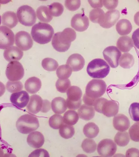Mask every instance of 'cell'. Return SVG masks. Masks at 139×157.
<instances>
[{"mask_svg":"<svg viewBox=\"0 0 139 157\" xmlns=\"http://www.w3.org/2000/svg\"><path fill=\"white\" fill-rule=\"evenodd\" d=\"M77 34L73 29L66 28L62 32L56 33L52 40V44L58 52H65L70 48L71 42L75 40Z\"/></svg>","mask_w":139,"mask_h":157,"instance_id":"cell-1","label":"cell"},{"mask_svg":"<svg viewBox=\"0 0 139 157\" xmlns=\"http://www.w3.org/2000/svg\"><path fill=\"white\" fill-rule=\"evenodd\" d=\"M54 34L52 26L46 23L39 22L32 26L31 35L36 42L41 44L51 42Z\"/></svg>","mask_w":139,"mask_h":157,"instance_id":"cell-2","label":"cell"},{"mask_svg":"<svg viewBox=\"0 0 139 157\" xmlns=\"http://www.w3.org/2000/svg\"><path fill=\"white\" fill-rule=\"evenodd\" d=\"M110 67L103 59H96L89 63L87 67L88 74L95 79L105 78L110 72Z\"/></svg>","mask_w":139,"mask_h":157,"instance_id":"cell-3","label":"cell"},{"mask_svg":"<svg viewBox=\"0 0 139 157\" xmlns=\"http://www.w3.org/2000/svg\"><path fill=\"white\" fill-rule=\"evenodd\" d=\"M16 126L18 131L21 133L28 134L37 129L39 127V123L37 117L26 114L18 119Z\"/></svg>","mask_w":139,"mask_h":157,"instance_id":"cell-4","label":"cell"},{"mask_svg":"<svg viewBox=\"0 0 139 157\" xmlns=\"http://www.w3.org/2000/svg\"><path fill=\"white\" fill-rule=\"evenodd\" d=\"M107 85L105 81L100 79H93L88 83L85 94L91 98H100L105 93Z\"/></svg>","mask_w":139,"mask_h":157,"instance_id":"cell-5","label":"cell"},{"mask_svg":"<svg viewBox=\"0 0 139 157\" xmlns=\"http://www.w3.org/2000/svg\"><path fill=\"white\" fill-rule=\"evenodd\" d=\"M17 15L19 22L24 26H32L37 21L34 10L27 5H24L18 8Z\"/></svg>","mask_w":139,"mask_h":157,"instance_id":"cell-6","label":"cell"},{"mask_svg":"<svg viewBox=\"0 0 139 157\" xmlns=\"http://www.w3.org/2000/svg\"><path fill=\"white\" fill-rule=\"evenodd\" d=\"M6 73L8 80L14 82L21 80L24 77V71L20 62L13 61L8 64Z\"/></svg>","mask_w":139,"mask_h":157,"instance_id":"cell-7","label":"cell"},{"mask_svg":"<svg viewBox=\"0 0 139 157\" xmlns=\"http://www.w3.org/2000/svg\"><path fill=\"white\" fill-rule=\"evenodd\" d=\"M117 150V146L113 140L105 139L99 142L97 151L100 156L110 157L113 156Z\"/></svg>","mask_w":139,"mask_h":157,"instance_id":"cell-8","label":"cell"},{"mask_svg":"<svg viewBox=\"0 0 139 157\" xmlns=\"http://www.w3.org/2000/svg\"><path fill=\"white\" fill-rule=\"evenodd\" d=\"M104 59L112 68H116L119 65V60L122 53L115 46L106 48L103 52Z\"/></svg>","mask_w":139,"mask_h":157,"instance_id":"cell-9","label":"cell"},{"mask_svg":"<svg viewBox=\"0 0 139 157\" xmlns=\"http://www.w3.org/2000/svg\"><path fill=\"white\" fill-rule=\"evenodd\" d=\"M15 40L16 45L22 51L28 50L33 45V41L30 34L24 31L17 33Z\"/></svg>","mask_w":139,"mask_h":157,"instance_id":"cell-10","label":"cell"},{"mask_svg":"<svg viewBox=\"0 0 139 157\" xmlns=\"http://www.w3.org/2000/svg\"><path fill=\"white\" fill-rule=\"evenodd\" d=\"M0 48L6 49L14 45L15 37L11 29L6 26H1L0 27Z\"/></svg>","mask_w":139,"mask_h":157,"instance_id":"cell-11","label":"cell"},{"mask_svg":"<svg viewBox=\"0 0 139 157\" xmlns=\"http://www.w3.org/2000/svg\"><path fill=\"white\" fill-rule=\"evenodd\" d=\"M71 24L76 31L83 32L88 28L90 22L88 17L84 13H77L72 17Z\"/></svg>","mask_w":139,"mask_h":157,"instance_id":"cell-12","label":"cell"},{"mask_svg":"<svg viewBox=\"0 0 139 157\" xmlns=\"http://www.w3.org/2000/svg\"><path fill=\"white\" fill-rule=\"evenodd\" d=\"M120 12L118 10H114L107 11L99 23L105 29H110L115 25L120 17Z\"/></svg>","mask_w":139,"mask_h":157,"instance_id":"cell-13","label":"cell"},{"mask_svg":"<svg viewBox=\"0 0 139 157\" xmlns=\"http://www.w3.org/2000/svg\"><path fill=\"white\" fill-rule=\"evenodd\" d=\"M10 100L15 106L18 108L22 109L27 106L30 97L27 92L22 90L11 94Z\"/></svg>","mask_w":139,"mask_h":157,"instance_id":"cell-14","label":"cell"},{"mask_svg":"<svg viewBox=\"0 0 139 157\" xmlns=\"http://www.w3.org/2000/svg\"><path fill=\"white\" fill-rule=\"evenodd\" d=\"M66 64L71 67L73 72H77L84 68L85 60L80 54H74L69 56Z\"/></svg>","mask_w":139,"mask_h":157,"instance_id":"cell-15","label":"cell"},{"mask_svg":"<svg viewBox=\"0 0 139 157\" xmlns=\"http://www.w3.org/2000/svg\"><path fill=\"white\" fill-rule=\"evenodd\" d=\"M113 124L115 129L121 132L126 131L130 126V122L129 118L126 116L122 114H119L114 117Z\"/></svg>","mask_w":139,"mask_h":157,"instance_id":"cell-16","label":"cell"},{"mask_svg":"<svg viewBox=\"0 0 139 157\" xmlns=\"http://www.w3.org/2000/svg\"><path fill=\"white\" fill-rule=\"evenodd\" d=\"M118 102L113 100H107L104 102L101 109V113L107 117L115 116L118 113Z\"/></svg>","mask_w":139,"mask_h":157,"instance_id":"cell-17","label":"cell"},{"mask_svg":"<svg viewBox=\"0 0 139 157\" xmlns=\"http://www.w3.org/2000/svg\"><path fill=\"white\" fill-rule=\"evenodd\" d=\"M27 142L30 146L34 148H39L44 145L45 140L41 132L35 131L29 134L27 137Z\"/></svg>","mask_w":139,"mask_h":157,"instance_id":"cell-18","label":"cell"},{"mask_svg":"<svg viewBox=\"0 0 139 157\" xmlns=\"http://www.w3.org/2000/svg\"><path fill=\"white\" fill-rule=\"evenodd\" d=\"M43 100L41 97L37 95H31L26 109L30 113L36 114L41 111L42 109Z\"/></svg>","mask_w":139,"mask_h":157,"instance_id":"cell-19","label":"cell"},{"mask_svg":"<svg viewBox=\"0 0 139 157\" xmlns=\"http://www.w3.org/2000/svg\"><path fill=\"white\" fill-rule=\"evenodd\" d=\"M24 56V52L19 48L11 46L5 50L4 57L8 62L21 60Z\"/></svg>","mask_w":139,"mask_h":157,"instance_id":"cell-20","label":"cell"},{"mask_svg":"<svg viewBox=\"0 0 139 157\" xmlns=\"http://www.w3.org/2000/svg\"><path fill=\"white\" fill-rule=\"evenodd\" d=\"M1 21L4 26L12 29L17 25L19 20L15 13L13 11H8L3 13L2 15Z\"/></svg>","mask_w":139,"mask_h":157,"instance_id":"cell-21","label":"cell"},{"mask_svg":"<svg viewBox=\"0 0 139 157\" xmlns=\"http://www.w3.org/2000/svg\"><path fill=\"white\" fill-rule=\"evenodd\" d=\"M41 85L40 79L37 77H33L29 78L26 81L24 88L29 93L35 94L40 90Z\"/></svg>","mask_w":139,"mask_h":157,"instance_id":"cell-22","label":"cell"},{"mask_svg":"<svg viewBox=\"0 0 139 157\" xmlns=\"http://www.w3.org/2000/svg\"><path fill=\"white\" fill-rule=\"evenodd\" d=\"M67 108V102L62 97H56L51 102V108L55 113L62 114L66 111Z\"/></svg>","mask_w":139,"mask_h":157,"instance_id":"cell-23","label":"cell"},{"mask_svg":"<svg viewBox=\"0 0 139 157\" xmlns=\"http://www.w3.org/2000/svg\"><path fill=\"white\" fill-rule=\"evenodd\" d=\"M134 45L133 40L129 36H125L121 37L117 41V48L122 52H128Z\"/></svg>","mask_w":139,"mask_h":157,"instance_id":"cell-24","label":"cell"},{"mask_svg":"<svg viewBox=\"0 0 139 157\" xmlns=\"http://www.w3.org/2000/svg\"><path fill=\"white\" fill-rule=\"evenodd\" d=\"M79 118L83 120L89 121L92 120L95 116V112L94 107L87 105H81L77 111Z\"/></svg>","mask_w":139,"mask_h":157,"instance_id":"cell-25","label":"cell"},{"mask_svg":"<svg viewBox=\"0 0 139 157\" xmlns=\"http://www.w3.org/2000/svg\"><path fill=\"white\" fill-rule=\"evenodd\" d=\"M116 29L120 35L125 36L131 32L132 26L130 21L126 19H122L117 23Z\"/></svg>","mask_w":139,"mask_h":157,"instance_id":"cell-26","label":"cell"},{"mask_svg":"<svg viewBox=\"0 0 139 157\" xmlns=\"http://www.w3.org/2000/svg\"><path fill=\"white\" fill-rule=\"evenodd\" d=\"M36 14L39 20L43 22L49 23L53 18L50 13L49 8L46 6H41L38 7Z\"/></svg>","mask_w":139,"mask_h":157,"instance_id":"cell-27","label":"cell"},{"mask_svg":"<svg viewBox=\"0 0 139 157\" xmlns=\"http://www.w3.org/2000/svg\"><path fill=\"white\" fill-rule=\"evenodd\" d=\"M99 128L98 126L93 123H87L83 128L84 134L89 138H94L98 135Z\"/></svg>","mask_w":139,"mask_h":157,"instance_id":"cell-28","label":"cell"},{"mask_svg":"<svg viewBox=\"0 0 139 157\" xmlns=\"http://www.w3.org/2000/svg\"><path fill=\"white\" fill-rule=\"evenodd\" d=\"M135 60L133 56L129 53H125L121 56L119 64L124 69H130L133 67Z\"/></svg>","mask_w":139,"mask_h":157,"instance_id":"cell-29","label":"cell"},{"mask_svg":"<svg viewBox=\"0 0 139 157\" xmlns=\"http://www.w3.org/2000/svg\"><path fill=\"white\" fill-rule=\"evenodd\" d=\"M63 122L66 124L73 125L77 123L79 120L78 114L74 110H69L64 114Z\"/></svg>","mask_w":139,"mask_h":157,"instance_id":"cell-30","label":"cell"},{"mask_svg":"<svg viewBox=\"0 0 139 157\" xmlns=\"http://www.w3.org/2000/svg\"><path fill=\"white\" fill-rule=\"evenodd\" d=\"M67 99L71 101H79L82 95V90L77 86H72L68 89L67 92Z\"/></svg>","mask_w":139,"mask_h":157,"instance_id":"cell-31","label":"cell"},{"mask_svg":"<svg viewBox=\"0 0 139 157\" xmlns=\"http://www.w3.org/2000/svg\"><path fill=\"white\" fill-rule=\"evenodd\" d=\"M114 140L118 146L125 147L128 145L130 142V135L126 132H119L116 134Z\"/></svg>","mask_w":139,"mask_h":157,"instance_id":"cell-32","label":"cell"},{"mask_svg":"<svg viewBox=\"0 0 139 157\" xmlns=\"http://www.w3.org/2000/svg\"><path fill=\"white\" fill-rule=\"evenodd\" d=\"M59 133L62 138L65 139H69L73 136L75 133V130L72 125L64 123L59 128Z\"/></svg>","mask_w":139,"mask_h":157,"instance_id":"cell-33","label":"cell"},{"mask_svg":"<svg viewBox=\"0 0 139 157\" xmlns=\"http://www.w3.org/2000/svg\"><path fill=\"white\" fill-rule=\"evenodd\" d=\"M72 71V69L67 64H63L58 67L56 74L59 79H66L70 77Z\"/></svg>","mask_w":139,"mask_h":157,"instance_id":"cell-34","label":"cell"},{"mask_svg":"<svg viewBox=\"0 0 139 157\" xmlns=\"http://www.w3.org/2000/svg\"><path fill=\"white\" fill-rule=\"evenodd\" d=\"M97 144L93 140L87 138L84 140L82 144V148L85 153H91L96 151Z\"/></svg>","mask_w":139,"mask_h":157,"instance_id":"cell-35","label":"cell"},{"mask_svg":"<svg viewBox=\"0 0 139 157\" xmlns=\"http://www.w3.org/2000/svg\"><path fill=\"white\" fill-rule=\"evenodd\" d=\"M50 126L55 130H58L64 124L63 117L62 115L56 114L51 116L49 121Z\"/></svg>","mask_w":139,"mask_h":157,"instance_id":"cell-36","label":"cell"},{"mask_svg":"<svg viewBox=\"0 0 139 157\" xmlns=\"http://www.w3.org/2000/svg\"><path fill=\"white\" fill-rule=\"evenodd\" d=\"M42 66L46 71H54L57 70L59 64L55 59L51 58H46L42 60Z\"/></svg>","mask_w":139,"mask_h":157,"instance_id":"cell-37","label":"cell"},{"mask_svg":"<svg viewBox=\"0 0 139 157\" xmlns=\"http://www.w3.org/2000/svg\"><path fill=\"white\" fill-rule=\"evenodd\" d=\"M49 9L51 15L54 17H59L63 13L64 8L62 4L56 2L49 5Z\"/></svg>","mask_w":139,"mask_h":157,"instance_id":"cell-38","label":"cell"},{"mask_svg":"<svg viewBox=\"0 0 139 157\" xmlns=\"http://www.w3.org/2000/svg\"><path fill=\"white\" fill-rule=\"evenodd\" d=\"M6 89L8 92L11 93L21 91L24 88V86L21 82L19 81H8L6 85Z\"/></svg>","mask_w":139,"mask_h":157,"instance_id":"cell-39","label":"cell"},{"mask_svg":"<svg viewBox=\"0 0 139 157\" xmlns=\"http://www.w3.org/2000/svg\"><path fill=\"white\" fill-rule=\"evenodd\" d=\"M71 83L69 79H59L56 83V87L58 91L65 93L71 87Z\"/></svg>","mask_w":139,"mask_h":157,"instance_id":"cell-40","label":"cell"},{"mask_svg":"<svg viewBox=\"0 0 139 157\" xmlns=\"http://www.w3.org/2000/svg\"><path fill=\"white\" fill-rule=\"evenodd\" d=\"M105 14L103 10L100 8H96L91 10L89 15V17L92 22L99 24Z\"/></svg>","mask_w":139,"mask_h":157,"instance_id":"cell-41","label":"cell"},{"mask_svg":"<svg viewBox=\"0 0 139 157\" xmlns=\"http://www.w3.org/2000/svg\"><path fill=\"white\" fill-rule=\"evenodd\" d=\"M129 112L130 117L133 121H139V103H132L130 105Z\"/></svg>","mask_w":139,"mask_h":157,"instance_id":"cell-42","label":"cell"},{"mask_svg":"<svg viewBox=\"0 0 139 157\" xmlns=\"http://www.w3.org/2000/svg\"><path fill=\"white\" fill-rule=\"evenodd\" d=\"M131 140L133 141L139 142V121L134 124L129 130Z\"/></svg>","mask_w":139,"mask_h":157,"instance_id":"cell-43","label":"cell"},{"mask_svg":"<svg viewBox=\"0 0 139 157\" xmlns=\"http://www.w3.org/2000/svg\"><path fill=\"white\" fill-rule=\"evenodd\" d=\"M81 5L80 1H66L65 2L66 7L71 11L77 10L80 8Z\"/></svg>","mask_w":139,"mask_h":157,"instance_id":"cell-44","label":"cell"},{"mask_svg":"<svg viewBox=\"0 0 139 157\" xmlns=\"http://www.w3.org/2000/svg\"><path fill=\"white\" fill-rule=\"evenodd\" d=\"M49 155L47 150L44 149H39L32 152L29 157H49Z\"/></svg>","mask_w":139,"mask_h":157,"instance_id":"cell-45","label":"cell"},{"mask_svg":"<svg viewBox=\"0 0 139 157\" xmlns=\"http://www.w3.org/2000/svg\"><path fill=\"white\" fill-rule=\"evenodd\" d=\"M67 107L69 109L72 110H76L80 108L82 104V100L81 99L79 101L74 102L71 101L67 98Z\"/></svg>","mask_w":139,"mask_h":157,"instance_id":"cell-46","label":"cell"},{"mask_svg":"<svg viewBox=\"0 0 139 157\" xmlns=\"http://www.w3.org/2000/svg\"><path fill=\"white\" fill-rule=\"evenodd\" d=\"M107 100L103 98H99L96 99L94 102L93 106L94 109L99 113H101V109L103 105Z\"/></svg>","mask_w":139,"mask_h":157,"instance_id":"cell-47","label":"cell"},{"mask_svg":"<svg viewBox=\"0 0 139 157\" xmlns=\"http://www.w3.org/2000/svg\"><path fill=\"white\" fill-rule=\"evenodd\" d=\"M118 1H103L104 6L108 10H114L118 6Z\"/></svg>","mask_w":139,"mask_h":157,"instance_id":"cell-48","label":"cell"},{"mask_svg":"<svg viewBox=\"0 0 139 157\" xmlns=\"http://www.w3.org/2000/svg\"><path fill=\"white\" fill-rule=\"evenodd\" d=\"M132 40L135 47L139 49V28L134 31L132 35Z\"/></svg>","mask_w":139,"mask_h":157,"instance_id":"cell-49","label":"cell"},{"mask_svg":"<svg viewBox=\"0 0 139 157\" xmlns=\"http://www.w3.org/2000/svg\"><path fill=\"white\" fill-rule=\"evenodd\" d=\"M126 157H139V150L132 148L127 150L126 152Z\"/></svg>","mask_w":139,"mask_h":157,"instance_id":"cell-50","label":"cell"},{"mask_svg":"<svg viewBox=\"0 0 139 157\" xmlns=\"http://www.w3.org/2000/svg\"><path fill=\"white\" fill-rule=\"evenodd\" d=\"M51 105L50 102L47 100H43V104L41 112L42 113H46L51 109Z\"/></svg>","mask_w":139,"mask_h":157,"instance_id":"cell-51","label":"cell"},{"mask_svg":"<svg viewBox=\"0 0 139 157\" xmlns=\"http://www.w3.org/2000/svg\"><path fill=\"white\" fill-rule=\"evenodd\" d=\"M96 100V99L91 98L88 96L86 94H84L83 97V101L85 105H88V106H93Z\"/></svg>","mask_w":139,"mask_h":157,"instance_id":"cell-52","label":"cell"},{"mask_svg":"<svg viewBox=\"0 0 139 157\" xmlns=\"http://www.w3.org/2000/svg\"><path fill=\"white\" fill-rule=\"evenodd\" d=\"M88 2L92 7L94 9L102 8L103 6V1H88Z\"/></svg>","mask_w":139,"mask_h":157,"instance_id":"cell-53","label":"cell"},{"mask_svg":"<svg viewBox=\"0 0 139 157\" xmlns=\"http://www.w3.org/2000/svg\"><path fill=\"white\" fill-rule=\"evenodd\" d=\"M134 21L136 24L139 26V11L135 14L134 17Z\"/></svg>","mask_w":139,"mask_h":157,"instance_id":"cell-54","label":"cell"}]
</instances>
